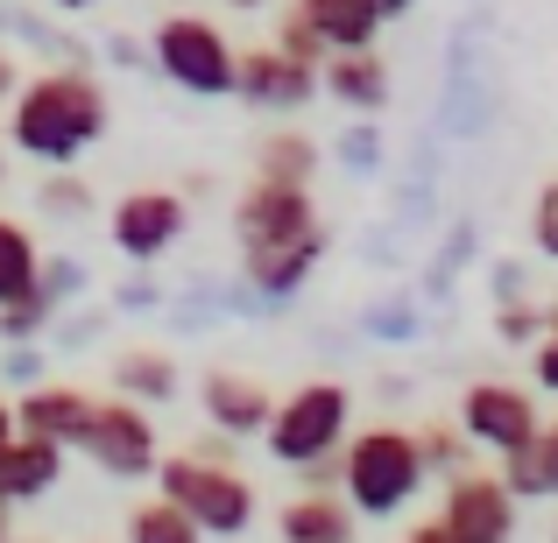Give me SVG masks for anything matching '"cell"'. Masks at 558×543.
Listing matches in <instances>:
<instances>
[{"label":"cell","instance_id":"obj_1","mask_svg":"<svg viewBox=\"0 0 558 543\" xmlns=\"http://www.w3.org/2000/svg\"><path fill=\"white\" fill-rule=\"evenodd\" d=\"M14 113H8V141L36 163H71L107 135V92L85 71H43V78L14 85Z\"/></svg>","mask_w":558,"mask_h":543},{"label":"cell","instance_id":"obj_2","mask_svg":"<svg viewBox=\"0 0 558 543\" xmlns=\"http://www.w3.org/2000/svg\"><path fill=\"white\" fill-rule=\"evenodd\" d=\"M332 473H340L354 516H396V508L424 488V473H432V466H424V452H417V431L368 423V431H347L340 437Z\"/></svg>","mask_w":558,"mask_h":543},{"label":"cell","instance_id":"obj_3","mask_svg":"<svg viewBox=\"0 0 558 543\" xmlns=\"http://www.w3.org/2000/svg\"><path fill=\"white\" fill-rule=\"evenodd\" d=\"M347 417H354V395L347 381H304L298 395L269 403L262 431H269V452L283 466H332L340 459V437H347Z\"/></svg>","mask_w":558,"mask_h":543},{"label":"cell","instance_id":"obj_4","mask_svg":"<svg viewBox=\"0 0 558 543\" xmlns=\"http://www.w3.org/2000/svg\"><path fill=\"white\" fill-rule=\"evenodd\" d=\"M163 494L198 522V536H241L247 522H255V488L227 466V452L163 459Z\"/></svg>","mask_w":558,"mask_h":543},{"label":"cell","instance_id":"obj_5","mask_svg":"<svg viewBox=\"0 0 558 543\" xmlns=\"http://www.w3.org/2000/svg\"><path fill=\"white\" fill-rule=\"evenodd\" d=\"M517 530V494L502 488V473H460L446 488V508L432 522H417V543H502Z\"/></svg>","mask_w":558,"mask_h":543},{"label":"cell","instance_id":"obj_6","mask_svg":"<svg viewBox=\"0 0 558 543\" xmlns=\"http://www.w3.org/2000/svg\"><path fill=\"white\" fill-rule=\"evenodd\" d=\"M156 64H163L170 85H184V92H198V99L233 92V42L219 36V22H205V14H170V22L156 28Z\"/></svg>","mask_w":558,"mask_h":543},{"label":"cell","instance_id":"obj_7","mask_svg":"<svg viewBox=\"0 0 558 543\" xmlns=\"http://www.w3.org/2000/svg\"><path fill=\"white\" fill-rule=\"evenodd\" d=\"M233 233H241V255L312 240V233H318L312 190H304V184H276V177H255V184H247V198L233 205Z\"/></svg>","mask_w":558,"mask_h":543},{"label":"cell","instance_id":"obj_8","mask_svg":"<svg viewBox=\"0 0 558 543\" xmlns=\"http://www.w3.org/2000/svg\"><path fill=\"white\" fill-rule=\"evenodd\" d=\"M78 445L93 452V459L107 466L113 480H142V473H156V423L142 417L135 403H93V423H85Z\"/></svg>","mask_w":558,"mask_h":543},{"label":"cell","instance_id":"obj_9","mask_svg":"<svg viewBox=\"0 0 558 543\" xmlns=\"http://www.w3.org/2000/svg\"><path fill=\"white\" fill-rule=\"evenodd\" d=\"M184 233V198L178 190H128L113 205V247L128 261H156L163 247H178Z\"/></svg>","mask_w":558,"mask_h":543},{"label":"cell","instance_id":"obj_10","mask_svg":"<svg viewBox=\"0 0 558 543\" xmlns=\"http://www.w3.org/2000/svg\"><path fill=\"white\" fill-rule=\"evenodd\" d=\"M460 423H466L474 445L509 452V445H523V437L537 431V403L523 388H509V381H474L466 403H460Z\"/></svg>","mask_w":558,"mask_h":543},{"label":"cell","instance_id":"obj_11","mask_svg":"<svg viewBox=\"0 0 558 543\" xmlns=\"http://www.w3.org/2000/svg\"><path fill=\"white\" fill-rule=\"evenodd\" d=\"M233 92H241L247 107H304V99L318 92V64H298V57H283L276 42H262V50L233 57Z\"/></svg>","mask_w":558,"mask_h":543},{"label":"cell","instance_id":"obj_12","mask_svg":"<svg viewBox=\"0 0 558 543\" xmlns=\"http://www.w3.org/2000/svg\"><path fill=\"white\" fill-rule=\"evenodd\" d=\"M57 473H64V445H57V437H36V431H8L0 437V508L50 494Z\"/></svg>","mask_w":558,"mask_h":543},{"label":"cell","instance_id":"obj_13","mask_svg":"<svg viewBox=\"0 0 558 543\" xmlns=\"http://www.w3.org/2000/svg\"><path fill=\"white\" fill-rule=\"evenodd\" d=\"M318 85L354 113H375L381 99H389V71H381L375 42H361V50H326L318 57Z\"/></svg>","mask_w":558,"mask_h":543},{"label":"cell","instance_id":"obj_14","mask_svg":"<svg viewBox=\"0 0 558 543\" xmlns=\"http://www.w3.org/2000/svg\"><path fill=\"white\" fill-rule=\"evenodd\" d=\"M198 403L227 437H255L262 417H269V388H262L255 374H219V367L198 381Z\"/></svg>","mask_w":558,"mask_h":543},{"label":"cell","instance_id":"obj_15","mask_svg":"<svg viewBox=\"0 0 558 543\" xmlns=\"http://www.w3.org/2000/svg\"><path fill=\"white\" fill-rule=\"evenodd\" d=\"M93 403L99 395L85 388H36L14 403V431H36V437H57V445H78L85 423H93Z\"/></svg>","mask_w":558,"mask_h":543},{"label":"cell","instance_id":"obj_16","mask_svg":"<svg viewBox=\"0 0 558 543\" xmlns=\"http://www.w3.org/2000/svg\"><path fill=\"white\" fill-rule=\"evenodd\" d=\"M502 488L517 494V502H551L558 494V431L537 423L523 445L502 452Z\"/></svg>","mask_w":558,"mask_h":543},{"label":"cell","instance_id":"obj_17","mask_svg":"<svg viewBox=\"0 0 558 543\" xmlns=\"http://www.w3.org/2000/svg\"><path fill=\"white\" fill-rule=\"evenodd\" d=\"M298 14L318 28L326 50H361L381 28V0H298Z\"/></svg>","mask_w":558,"mask_h":543},{"label":"cell","instance_id":"obj_18","mask_svg":"<svg viewBox=\"0 0 558 543\" xmlns=\"http://www.w3.org/2000/svg\"><path fill=\"white\" fill-rule=\"evenodd\" d=\"M318 255H326V233L290 240V247H262V255H247V283H255L262 297H290V289H304V275L318 269Z\"/></svg>","mask_w":558,"mask_h":543},{"label":"cell","instance_id":"obj_19","mask_svg":"<svg viewBox=\"0 0 558 543\" xmlns=\"http://www.w3.org/2000/svg\"><path fill=\"white\" fill-rule=\"evenodd\" d=\"M276 530H283L290 543H340V536H354V508L312 488V494H298V502H283Z\"/></svg>","mask_w":558,"mask_h":543},{"label":"cell","instance_id":"obj_20","mask_svg":"<svg viewBox=\"0 0 558 543\" xmlns=\"http://www.w3.org/2000/svg\"><path fill=\"white\" fill-rule=\"evenodd\" d=\"M113 388L135 395V403H170V395H178V360L156 354V346H128V354L113 360Z\"/></svg>","mask_w":558,"mask_h":543},{"label":"cell","instance_id":"obj_21","mask_svg":"<svg viewBox=\"0 0 558 543\" xmlns=\"http://www.w3.org/2000/svg\"><path fill=\"white\" fill-rule=\"evenodd\" d=\"M28 289H43V255L28 240V226L0 219V304H22Z\"/></svg>","mask_w":558,"mask_h":543},{"label":"cell","instance_id":"obj_22","mask_svg":"<svg viewBox=\"0 0 558 543\" xmlns=\"http://www.w3.org/2000/svg\"><path fill=\"white\" fill-rule=\"evenodd\" d=\"M128 536L135 543H198V522H191L170 494H156V502H142L135 516H128Z\"/></svg>","mask_w":558,"mask_h":543},{"label":"cell","instance_id":"obj_23","mask_svg":"<svg viewBox=\"0 0 558 543\" xmlns=\"http://www.w3.org/2000/svg\"><path fill=\"white\" fill-rule=\"evenodd\" d=\"M312 163H318V149L304 135H269V141H262V156H255V177L304 184V177H312Z\"/></svg>","mask_w":558,"mask_h":543},{"label":"cell","instance_id":"obj_24","mask_svg":"<svg viewBox=\"0 0 558 543\" xmlns=\"http://www.w3.org/2000/svg\"><path fill=\"white\" fill-rule=\"evenodd\" d=\"M276 50H283V57H298V64H318V57H326V42H318V28L304 22L298 8H290L283 22H276Z\"/></svg>","mask_w":558,"mask_h":543},{"label":"cell","instance_id":"obj_25","mask_svg":"<svg viewBox=\"0 0 558 543\" xmlns=\"http://www.w3.org/2000/svg\"><path fill=\"white\" fill-rule=\"evenodd\" d=\"M417 452H424V466H460V437H452L446 423H432V431H417Z\"/></svg>","mask_w":558,"mask_h":543},{"label":"cell","instance_id":"obj_26","mask_svg":"<svg viewBox=\"0 0 558 543\" xmlns=\"http://www.w3.org/2000/svg\"><path fill=\"white\" fill-rule=\"evenodd\" d=\"M495 332H502V340H537V332H545V318H537L531 304H509V311L495 318Z\"/></svg>","mask_w":558,"mask_h":543},{"label":"cell","instance_id":"obj_27","mask_svg":"<svg viewBox=\"0 0 558 543\" xmlns=\"http://www.w3.org/2000/svg\"><path fill=\"white\" fill-rule=\"evenodd\" d=\"M558 190H537V247H545V255H551V247H558Z\"/></svg>","mask_w":558,"mask_h":543},{"label":"cell","instance_id":"obj_28","mask_svg":"<svg viewBox=\"0 0 558 543\" xmlns=\"http://www.w3.org/2000/svg\"><path fill=\"white\" fill-rule=\"evenodd\" d=\"M537 388H558V346H537Z\"/></svg>","mask_w":558,"mask_h":543},{"label":"cell","instance_id":"obj_29","mask_svg":"<svg viewBox=\"0 0 558 543\" xmlns=\"http://www.w3.org/2000/svg\"><path fill=\"white\" fill-rule=\"evenodd\" d=\"M14 85H22V78H14V64H8V50H0V99H8V92H14Z\"/></svg>","mask_w":558,"mask_h":543},{"label":"cell","instance_id":"obj_30","mask_svg":"<svg viewBox=\"0 0 558 543\" xmlns=\"http://www.w3.org/2000/svg\"><path fill=\"white\" fill-rule=\"evenodd\" d=\"M14 431V403H0V437H8Z\"/></svg>","mask_w":558,"mask_h":543},{"label":"cell","instance_id":"obj_31","mask_svg":"<svg viewBox=\"0 0 558 543\" xmlns=\"http://www.w3.org/2000/svg\"><path fill=\"white\" fill-rule=\"evenodd\" d=\"M57 8H71V14H78V8H99V0H57Z\"/></svg>","mask_w":558,"mask_h":543},{"label":"cell","instance_id":"obj_32","mask_svg":"<svg viewBox=\"0 0 558 543\" xmlns=\"http://www.w3.org/2000/svg\"><path fill=\"white\" fill-rule=\"evenodd\" d=\"M410 8V0H381V14H403Z\"/></svg>","mask_w":558,"mask_h":543},{"label":"cell","instance_id":"obj_33","mask_svg":"<svg viewBox=\"0 0 558 543\" xmlns=\"http://www.w3.org/2000/svg\"><path fill=\"white\" fill-rule=\"evenodd\" d=\"M233 8H269V0H233Z\"/></svg>","mask_w":558,"mask_h":543},{"label":"cell","instance_id":"obj_34","mask_svg":"<svg viewBox=\"0 0 558 543\" xmlns=\"http://www.w3.org/2000/svg\"><path fill=\"white\" fill-rule=\"evenodd\" d=\"M0 536H8V508H0Z\"/></svg>","mask_w":558,"mask_h":543},{"label":"cell","instance_id":"obj_35","mask_svg":"<svg viewBox=\"0 0 558 543\" xmlns=\"http://www.w3.org/2000/svg\"><path fill=\"white\" fill-rule=\"evenodd\" d=\"M0 177H8V156H0Z\"/></svg>","mask_w":558,"mask_h":543}]
</instances>
